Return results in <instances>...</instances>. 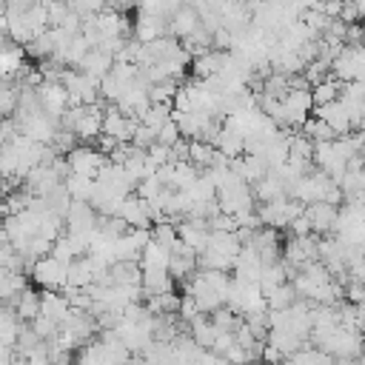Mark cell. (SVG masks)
I'll list each match as a JSON object with an SVG mask.
<instances>
[{
  "label": "cell",
  "instance_id": "1",
  "mask_svg": "<svg viewBox=\"0 0 365 365\" xmlns=\"http://www.w3.org/2000/svg\"><path fill=\"white\" fill-rule=\"evenodd\" d=\"M103 106L91 103V106H68L66 114L60 117V128L71 131L77 140L83 143H94L103 134Z\"/></svg>",
  "mask_w": 365,
  "mask_h": 365
},
{
  "label": "cell",
  "instance_id": "2",
  "mask_svg": "<svg viewBox=\"0 0 365 365\" xmlns=\"http://www.w3.org/2000/svg\"><path fill=\"white\" fill-rule=\"evenodd\" d=\"M60 83L68 94V106H91L100 103V83L88 74H83L80 68H66L60 74Z\"/></svg>",
  "mask_w": 365,
  "mask_h": 365
},
{
  "label": "cell",
  "instance_id": "3",
  "mask_svg": "<svg viewBox=\"0 0 365 365\" xmlns=\"http://www.w3.org/2000/svg\"><path fill=\"white\" fill-rule=\"evenodd\" d=\"M302 211H305V205L291 200V197H279L274 202H259L257 205V217L265 228H288Z\"/></svg>",
  "mask_w": 365,
  "mask_h": 365
},
{
  "label": "cell",
  "instance_id": "4",
  "mask_svg": "<svg viewBox=\"0 0 365 365\" xmlns=\"http://www.w3.org/2000/svg\"><path fill=\"white\" fill-rule=\"evenodd\" d=\"M29 274H31L34 285H40L43 291H63L66 288V277H68V265L48 254V257H40L31 265Z\"/></svg>",
  "mask_w": 365,
  "mask_h": 365
},
{
  "label": "cell",
  "instance_id": "5",
  "mask_svg": "<svg viewBox=\"0 0 365 365\" xmlns=\"http://www.w3.org/2000/svg\"><path fill=\"white\" fill-rule=\"evenodd\" d=\"M66 163H68V171L71 174H80V177H97L100 168L108 163L106 154H100L94 145H74L68 154H66Z\"/></svg>",
  "mask_w": 365,
  "mask_h": 365
},
{
  "label": "cell",
  "instance_id": "6",
  "mask_svg": "<svg viewBox=\"0 0 365 365\" xmlns=\"http://www.w3.org/2000/svg\"><path fill=\"white\" fill-rule=\"evenodd\" d=\"M165 29H168V34H171L174 40H188L194 31H200V29H202V20H200V11L194 9V3L177 6V9L171 11Z\"/></svg>",
  "mask_w": 365,
  "mask_h": 365
},
{
  "label": "cell",
  "instance_id": "7",
  "mask_svg": "<svg viewBox=\"0 0 365 365\" xmlns=\"http://www.w3.org/2000/svg\"><path fill=\"white\" fill-rule=\"evenodd\" d=\"M137 125H140V120L123 114L117 106H108L103 111V134L111 137V140H117V143H131Z\"/></svg>",
  "mask_w": 365,
  "mask_h": 365
},
{
  "label": "cell",
  "instance_id": "8",
  "mask_svg": "<svg viewBox=\"0 0 365 365\" xmlns=\"http://www.w3.org/2000/svg\"><path fill=\"white\" fill-rule=\"evenodd\" d=\"M37 100H40L43 111L48 117H54V120H60L66 114V108H68V94H66L60 80H43L37 86Z\"/></svg>",
  "mask_w": 365,
  "mask_h": 365
},
{
  "label": "cell",
  "instance_id": "9",
  "mask_svg": "<svg viewBox=\"0 0 365 365\" xmlns=\"http://www.w3.org/2000/svg\"><path fill=\"white\" fill-rule=\"evenodd\" d=\"M302 214H305L314 237H331L334 234V225H336L339 208L336 205H328V202H311V205H305Z\"/></svg>",
  "mask_w": 365,
  "mask_h": 365
},
{
  "label": "cell",
  "instance_id": "10",
  "mask_svg": "<svg viewBox=\"0 0 365 365\" xmlns=\"http://www.w3.org/2000/svg\"><path fill=\"white\" fill-rule=\"evenodd\" d=\"M200 271V265H197V251L194 248H188V245H182V242H177L174 248H171V254H168V274H171V279H188V277H194Z\"/></svg>",
  "mask_w": 365,
  "mask_h": 365
},
{
  "label": "cell",
  "instance_id": "11",
  "mask_svg": "<svg viewBox=\"0 0 365 365\" xmlns=\"http://www.w3.org/2000/svg\"><path fill=\"white\" fill-rule=\"evenodd\" d=\"M314 117H319L336 137H345V134L354 131L351 117H348V108L342 106V100H334V103H328V106H317V108H314Z\"/></svg>",
  "mask_w": 365,
  "mask_h": 365
},
{
  "label": "cell",
  "instance_id": "12",
  "mask_svg": "<svg viewBox=\"0 0 365 365\" xmlns=\"http://www.w3.org/2000/svg\"><path fill=\"white\" fill-rule=\"evenodd\" d=\"M117 217L128 225V228H151V211H148V202L137 194H128L123 202H120V211Z\"/></svg>",
  "mask_w": 365,
  "mask_h": 365
},
{
  "label": "cell",
  "instance_id": "13",
  "mask_svg": "<svg viewBox=\"0 0 365 365\" xmlns=\"http://www.w3.org/2000/svg\"><path fill=\"white\" fill-rule=\"evenodd\" d=\"M165 17H160V14H151V11H140L137 9V23L131 26V31H134V40L137 43H151V40H157V37H163V31H165Z\"/></svg>",
  "mask_w": 365,
  "mask_h": 365
},
{
  "label": "cell",
  "instance_id": "14",
  "mask_svg": "<svg viewBox=\"0 0 365 365\" xmlns=\"http://www.w3.org/2000/svg\"><path fill=\"white\" fill-rule=\"evenodd\" d=\"M26 66V51L17 43H3L0 46V80H17V74Z\"/></svg>",
  "mask_w": 365,
  "mask_h": 365
},
{
  "label": "cell",
  "instance_id": "15",
  "mask_svg": "<svg viewBox=\"0 0 365 365\" xmlns=\"http://www.w3.org/2000/svg\"><path fill=\"white\" fill-rule=\"evenodd\" d=\"M231 271H234V279H240V282H257L259 274H262V262H259V257H257L254 248L242 245V251L237 254Z\"/></svg>",
  "mask_w": 365,
  "mask_h": 365
},
{
  "label": "cell",
  "instance_id": "16",
  "mask_svg": "<svg viewBox=\"0 0 365 365\" xmlns=\"http://www.w3.org/2000/svg\"><path fill=\"white\" fill-rule=\"evenodd\" d=\"M77 68L100 83V80L114 68V57H111L108 51H103V48H88V54L83 57V63H80Z\"/></svg>",
  "mask_w": 365,
  "mask_h": 365
},
{
  "label": "cell",
  "instance_id": "17",
  "mask_svg": "<svg viewBox=\"0 0 365 365\" xmlns=\"http://www.w3.org/2000/svg\"><path fill=\"white\" fill-rule=\"evenodd\" d=\"M211 145H214L222 157H228V160H237V157L245 154V140H242V134L234 131V128H228V125H222V128L217 131V137L211 140Z\"/></svg>",
  "mask_w": 365,
  "mask_h": 365
},
{
  "label": "cell",
  "instance_id": "18",
  "mask_svg": "<svg viewBox=\"0 0 365 365\" xmlns=\"http://www.w3.org/2000/svg\"><path fill=\"white\" fill-rule=\"evenodd\" d=\"M40 314H46L48 319L63 325L68 319V314H71V305H68V299L60 291H43L40 294Z\"/></svg>",
  "mask_w": 365,
  "mask_h": 365
},
{
  "label": "cell",
  "instance_id": "19",
  "mask_svg": "<svg viewBox=\"0 0 365 365\" xmlns=\"http://www.w3.org/2000/svg\"><path fill=\"white\" fill-rule=\"evenodd\" d=\"M251 191H254V200H257V202H274V200H279V197H288L285 182H282L274 171H268L262 180H257V182L251 185Z\"/></svg>",
  "mask_w": 365,
  "mask_h": 365
},
{
  "label": "cell",
  "instance_id": "20",
  "mask_svg": "<svg viewBox=\"0 0 365 365\" xmlns=\"http://www.w3.org/2000/svg\"><path fill=\"white\" fill-rule=\"evenodd\" d=\"M168 248H163L160 242H154V240H148L145 242V248H143V254H140V271H168Z\"/></svg>",
  "mask_w": 365,
  "mask_h": 365
},
{
  "label": "cell",
  "instance_id": "21",
  "mask_svg": "<svg viewBox=\"0 0 365 365\" xmlns=\"http://www.w3.org/2000/svg\"><path fill=\"white\" fill-rule=\"evenodd\" d=\"M11 308H14L17 319L29 325V322H31V319L40 314V294H37V291H31V288H23V291L14 297Z\"/></svg>",
  "mask_w": 365,
  "mask_h": 365
},
{
  "label": "cell",
  "instance_id": "22",
  "mask_svg": "<svg viewBox=\"0 0 365 365\" xmlns=\"http://www.w3.org/2000/svg\"><path fill=\"white\" fill-rule=\"evenodd\" d=\"M217 334H220V331L211 325L208 314H200L197 319H191V322H188V336H191L202 351H211V345H214Z\"/></svg>",
  "mask_w": 365,
  "mask_h": 365
},
{
  "label": "cell",
  "instance_id": "23",
  "mask_svg": "<svg viewBox=\"0 0 365 365\" xmlns=\"http://www.w3.org/2000/svg\"><path fill=\"white\" fill-rule=\"evenodd\" d=\"M63 188L68 194V200H77V202H91V194H94V180L91 177H80V174H68L63 180Z\"/></svg>",
  "mask_w": 365,
  "mask_h": 365
},
{
  "label": "cell",
  "instance_id": "24",
  "mask_svg": "<svg viewBox=\"0 0 365 365\" xmlns=\"http://www.w3.org/2000/svg\"><path fill=\"white\" fill-rule=\"evenodd\" d=\"M214 154H217V148L211 143H205V140H188V163L194 168H200V171L211 168Z\"/></svg>",
  "mask_w": 365,
  "mask_h": 365
},
{
  "label": "cell",
  "instance_id": "25",
  "mask_svg": "<svg viewBox=\"0 0 365 365\" xmlns=\"http://www.w3.org/2000/svg\"><path fill=\"white\" fill-rule=\"evenodd\" d=\"M297 299H299V297H297V291H294L291 279H288V282H282V285H277L274 291H268V294H265V305H268V311H285V308H291Z\"/></svg>",
  "mask_w": 365,
  "mask_h": 365
},
{
  "label": "cell",
  "instance_id": "26",
  "mask_svg": "<svg viewBox=\"0 0 365 365\" xmlns=\"http://www.w3.org/2000/svg\"><path fill=\"white\" fill-rule=\"evenodd\" d=\"M20 106V83L17 80H0V120L11 117Z\"/></svg>",
  "mask_w": 365,
  "mask_h": 365
},
{
  "label": "cell",
  "instance_id": "27",
  "mask_svg": "<svg viewBox=\"0 0 365 365\" xmlns=\"http://www.w3.org/2000/svg\"><path fill=\"white\" fill-rule=\"evenodd\" d=\"M339 91H342V83H339V80H334V77H325L322 83L311 86V103H314V108H317V106H328V103L339 100Z\"/></svg>",
  "mask_w": 365,
  "mask_h": 365
},
{
  "label": "cell",
  "instance_id": "28",
  "mask_svg": "<svg viewBox=\"0 0 365 365\" xmlns=\"http://www.w3.org/2000/svg\"><path fill=\"white\" fill-rule=\"evenodd\" d=\"M299 131H302L311 143H331V140H336V134H334V131H331L319 117H314V114L302 123V128H299Z\"/></svg>",
  "mask_w": 365,
  "mask_h": 365
},
{
  "label": "cell",
  "instance_id": "29",
  "mask_svg": "<svg viewBox=\"0 0 365 365\" xmlns=\"http://www.w3.org/2000/svg\"><path fill=\"white\" fill-rule=\"evenodd\" d=\"M151 240L171 251V248L180 242V237H177V225H174V222H165V220H163V222H154V228H151Z\"/></svg>",
  "mask_w": 365,
  "mask_h": 365
},
{
  "label": "cell",
  "instance_id": "30",
  "mask_svg": "<svg viewBox=\"0 0 365 365\" xmlns=\"http://www.w3.org/2000/svg\"><path fill=\"white\" fill-rule=\"evenodd\" d=\"M29 325H31V331H34V334H37L43 342H48V339H54V336L60 334V325H57L54 319H48L46 314H37V317H34Z\"/></svg>",
  "mask_w": 365,
  "mask_h": 365
},
{
  "label": "cell",
  "instance_id": "31",
  "mask_svg": "<svg viewBox=\"0 0 365 365\" xmlns=\"http://www.w3.org/2000/svg\"><path fill=\"white\" fill-rule=\"evenodd\" d=\"M68 9H71L77 17L88 20V17H94V14H100V11L106 9V0H68Z\"/></svg>",
  "mask_w": 365,
  "mask_h": 365
},
{
  "label": "cell",
  "instance_id": "32",
  "mask_svg": "<svg viewBox=\"0 0 365 365\" xmlns=\"http://www.w3.org/2000/svg\"><path fill=\"white\" fill-rule=\"evenodd\" d=\"M177 140H182V134H180L177 123H174V120H168V123H165V125H163V128L157 131V143H160V145H168V148H171V145H174Z\"/></svg>",
  "mask_w": 365,
  "mask_h": 365
},
{
  "label": "cell",
  "instance_id": "33",
  "mask_svg": "<svg viewBox=\"0 0 365 365\" xmlns=\"http://www.w3.org/2000/svg\"><path fill=\"white\" fill-rule=\"evenodd\" d=\"M342 294L348 297V302H351V305H356V302H362V299H365V285H362V282H351V279H348V282H345V288H342Z\"/></svg>",
  "mask_w": 365,
  "mask_h": 365
},
{
  "label": "cell",
  "instance_id": "34",
  "mask_svg": "<svg viewBox=\"0 0 365 365\" xmlns=\"http://www.w3.org/2000/svg\"><path fill=\"white\" fill-rule=\"evenodd\" d=\"M285 359H288V356H285L279 348H274V345H268V342L262 345V362H265V365H282Z\"/></svg>",
  "mask_w": 365,
  "mask_h": 365
},
{
  "label": "cell",
  "instance_id": "35",
  "mask_svg": "<svg viewBox=\"0 0 365 365\" xmlns=\"http://www.w3.org/2000/svg\"><path fill=\"white\" fill-rule=\"evenodd\" d=\"M288 234H291V237H308V234H311V225H308L305 214H299V217L288 225Z\"/></svg>",
  "mask_w": 365,
  "mask_h": 365
},
{
  "label": "cell",
  "instance_id": "36",
  "mask_svg": "<svg viewBox=\"0 0 365 365\" xmlns=\"http://www.w3.org/2000/svg\"><path fill=\"white\" fill-rule=\"evenodd\" d=\"M359 154H362V157H365V143H362V151H359Z\"/></svg>",
  "mask_w": 365,
  "mask_h": 365
},
{
  "label": "cell",
  "instance_id": "37",
  "mask_svg": "<svg viewBox=\"0 0 365 365\" xmlns=\"http://www.w3.org/2000/svg\"><path fill=\"white\" fill-rule=\"evenodd\" d=\"M245 3H248V6H251V3H259V0H245Z\"/></svg>",
  "mask_w": 365,
  "mask_h": 365
},
{
  "label": "cell",
  "instance_id": "38",
  "mask_svg": "<svg viewBox=\"0 0 365 365\" xmlns=\"http://www.w3.org/2000/svg\"><path fill=\"white\" fill-rule=\"evenodd\" d=\"M0 3H3V0H0Z\"/></svg>",
  "mask_w": 365,
  "mask_h": 365
}]
</instances>
